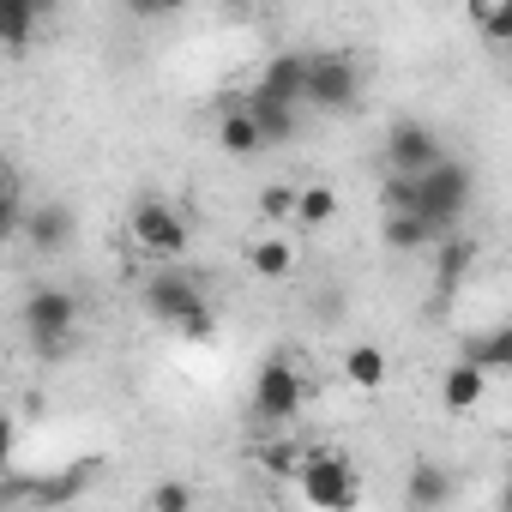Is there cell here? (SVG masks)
<instances>
[{
    "instance_id": "obj_20",
    "label": "cell",
    "mask_w": 512,
    "mask_h": 512,
    "mask_svg": "<svg viewBox=\"0 0 512 512\" xmlns=\"http://www.w3.org/2000/svg\"><path fill=\"white\" fill-rule=\"evenodd\" d=\"M247 109H253V121H260L266 145H290V139H296V127H302V109L272 103V97H247Z\"/></svg>"
},
{
    "instance_id": "obj_1",
    "label": "cell",
    "mask_w": 512,
    "mask_h": 512,
    "mask_svg": "<svg viewBox=\"0 0 512 512\" xmlns=\"http://www.w3.org/2000/svg\"><path fill=\"white\" fill-rule=\"evenodd\" d=\"M19 320H25V338H31L37 356H61V350L79 338V296L61 290V284H37V290L25 296Z\"/></svg>"
},
{
    "instance_id": "obj_6",
    "label": "cell",
    "mask_w": 512,
    "mask_h": 512,
    "mask_svg": "<svg viewBox=\"0 0 512 512\" xmlns=\"http://www.w3.org/2000/svg\"><path fill=\"white\" fill-rule=\"evenodd\" d=\"M308 103L338 115V109H356L362 103V67L350 49H326V55H308Z\"/></svg>"
},
{
    "instance_id": "obj_19",
    "label": "cell",
    "mask_w": 512,
    "mask_h": 512,
    "mask_svg": "<svg viewBox=\"0 0 512 512\" xmlns=\"http://www.w3.org/2000/svg\"><path fill=\"white\" fill-rule=\"evenodd\" d=\"M344 380L356 392H380L386 386V350L380 344H350L344 350Z\"/></svg>"
},
{
    "instance_id": "obj_16",
    "label": "cell",
    "mask_w": 512,
    "mask_h": 512,
    "mask_svg": "<svg viewBox=\"0 0 512 512\" xmlns=\"http://www.w3.org/2000/svg\"><path fill=\"white\" fill-rule=\"evenodd\" d=\"M247 272L260 278V284H284L296 272V241L290 235H260L247 247Z\"/></svg>"
},
{
    "instance_id": "obj_5",
    "label": "cell",
    "mask_w": 512,
    "mask_h": 512,
    "mask_svg": "<svg viewBox=\"0 0 512 512\" xmlns=\"http://www.w3.org/2000/svg\"><path fill=\"white\" fill-rule=\"evenodd\" d=\"M127 235H133V247H145V253H157V260H181V253L193 247V229H187V217L169 205V199H157V193H145V199H133V217H127Z\"/></svg>"
},
{
    "instance_id": "obj_14",
    "label": "cell",
    "mask_w": 512,
    "mask_h": 512,
    "mask_svg": "<svg viewBox=\"0 0 512 512\" xmlns=\"http://www.w3.org/2000/svg\"><path fill=\"white\" fill-rule=\"evenodd\" d=\"M217 145H223V157H260V151H272V145H266V133H260V121H253V109H247V103L223 109V121H217Z\"/></svg>"
},
{
    "instance_id": "obj_4",
    "label": "cell",
    "mask_w": 512,
    "mask_h": 512,
    "mask_svg": "<svg viewBox=\"0 0 512 512\" xmlns=\"http://www.w3.org/2000/svg\"><path fill=\"white\" fill-rule=\"evenodd\" d=\"M470 193H476V181H470V163H458V157H446L440 169H428L422 175V217L434 223V235L446 241V235H458V217L470 211Z\"/></svg>"
},
{
    "instance_id": "obj_3",
    "label": "cell",
    "mask_w": 512,
    "mask_h": 512,
    "mask_svg": "<svg viewBox=\"0 0 512 512\" xmlns=\"http://www.w3.org/2000/svg\"><path fill=\"white\" fill-rule=\"evenodd\" d=\"M308 404V374L290 356H272L260 374H253V422L260 428H290Z\"/></svg>"
},
{
    "instance_id": "obj_23",
    "label": "cell",
    "mask_w": 512,
    "mask_h": 512,
    "mask_svg": "<svg viewBox=\"0 0 512 512\" xmlns=\"http://www.w3.org/2000/svg\"><path fill=\"white\" fill-rule=\"evenodd\" d=\"M332 217H338V187L308 181V187H302V199H296V223H302V229H326Z\"/></svg>"
},
{
    "instance_id": "obj_15",
    "label": "cell",
    "mask_w": 512,
    "mask_h": 512,
    "mask_svg": "<svg viewBox=\"0 0 512 512\" xmlns=\"http://www.w3.org/2000/svg\"><path fill=\"white\" fill-rule=\"evenodd\" d=\"M482 398H488V374H482V368H470V362H452V368L440 374V404H446L452 416H470V410H482Z\"/></svg>"
},
{
    "instance_id": "obj_25",
    "label": "cell",
    "mask_w": 512,
    "mask_h": 512,
    "mask_svg": "<svg viewBox=\"0 0 512 512\" xmlns=\"http://www.w3.org/2000/svg\"><path fill=\"white\" fill-rule=\"evenodd\" d=\"M296 199H302V187H290V181H266V187H260V217H272V223H296Z\"/></svg>"
},
{
    "instance_id": "obj_9",
    "label": "cell",
    "mask_w": 512,
    "mask_h": 512,
    "mask_svg": "<svg viewBox=\"0 0 512 512\" xmlns=\"http://www.w3.org/2000/svg\"><path fill=\"white\" fill-rule=\"evenodd\" d=\"M73 235H79V217H73L67 199H37V205L25 211V223H19V241H25L31 253H67Z\"/></svg>"
},
{
    "instance_id": "obj_21",
    "label": "cell",
    "mask_w": 512,
    "mask_h": 512,
    "mask_svg": "<svg viewBox=\"0 0 512 512\" xmlns=\"http://www.w3.org/2000/svg\"><path fill=\"white\" fill-rule=\"evenodd\" d=\"M37 25H43V7H31V0H7V7H0V43H7L13 55L31 49V31Z\"/></svg>"
},
{
    "instance_id": "obj_7",
    "label": "cell",
    "mask_w": 512,
    "mask_h": 512,
    "mask_svg": "<svg viewBox=\"0 0 512 512\" xmlns=\"http://www.w3.org/2000/svg\"><path fill=\"white\" fill-rule=\"evenodd\" d=\"M446 163V145L434 139V127H422V121H392L386 127V175H428V169H440Z\"/></svg>"
},
{
    "instance_id": "obj_8",
    "label": "cell",
    "mask_w": 512,
    "mask_h": 512,
    "mask_svg": "<svg viewBox=\"0 0 512 512\" xmlns=\"http://www.w3.org/2000/svg\"><path fill=\"white\" fill-rule=\"evenodd\" d=\"M139 302H145V314H151V320L181 326V320H193V314L205 308V284H199L193 272H157V278H145Z\"/></svg>"
},
{
    "instance_id": "obj_18",
    "label": "cell",
    "mask_w": 512,
    "mask_h": 512,
    "mask_svg": "<svg viewBox=\"0 0 512 512\" xmlns=\"http://www.w3.org/2000/svg\"><path fill=\"white\" fill-rule=\"evenodd\" d=\"M380 241H386L392 253H434V247H440V235H434V223H428L422 211H392V217L380 223Z\"/></svg>"
},
{
    "instance_id": "obj_13",
    "label": "cell",
    "mask_w": 512,
    "mask_h": 512,
    "mask_svg": "<svg viewBox=\"0 0 512 512\" xmlns=\"http://www.w3.org/2000/svg\"><path fill=\"white\" fill-rule=\"evenodd\" d=\"M458 362L482 368L488 380H494V374H512V326H494V332H470V338L458 344Z\"/></svg>"
},
{
    "instance_id": "obj_26",
    "label": "cell",
    "mask_w": 512,
    "mask_h": 512,
    "mask_svg": "<svg viewBox=\"0 0 512 512\" xmlns=\"http://www.w3.org/2000/svg\"><path fill=\"white\" fill-rule=\"evenodd\" d=\"M380 205H386V217L392 211H416L422 205V181L416 175H386L380 181Z\"/></svg>"
},
{
    "instance_id": "obj_17",
    "label": "cell",
    "mask_w": 512,
    "mask_h": 512,
    "mask_svg": "<svg viewBox=\"0 0 512 512\" xmlns=\"http://www.w3.org/2000/svg\"><path fill=\"white\" fill-rule=\"evenodd\" d=\"M470 266H476V241L470 235H446L434 247V290L440 296H458V284L470 278Z\"/></svg>"
},
{
    "instance_id": "obj_10",
    "label": "cell",
    "mask_w": 512,
    "mask_h": 512,
    "mask_svg": "<svg viewBox=\"0 0 512 512\" xmlns=\"http://www.w3.org/2000/svg\"><path fill=\"white\" fill-rule=\"evenodd\" d=\"M253 97H272V103L302 109V103H308V55H302V49L272 55V61H266V73H260V85H253Z\"/></svg>"
},
{
    "instance_id": "obj_11",
    "label": "cell",
    "mask_w": 512,
    "mask_h": 512,
    "mask_svg": "<svg viewBox=\"0 0 512 512\" xmlns=\"http://www.w3.org/2000/svg\"><path fill=\"white\" fill-rule=\"evenodd\" d=\"M452 500V470L434 464V458H416L410 476H404V506L410 512H440Z\"/></svg>"
},
{
    "instance_id": "obj_24",
    "label": "cell",
    "mask_w": 512,
    "mask_h": 512,
    "mask_svg": "<svg viewBox=\"0 0 512 512\" xmlns=\"http://www.w3.org/2000/svg\"><path fill=\"white\" fill-rule=\"evenodd\" d=\"M145 512H199V494H193V482L163 476V482L145 494Z\"/></svg>"
},
{
    "instance_id": "obj_12",
    "label": "cell",
    "mask_w": 512,
    "mask_h": 512,
    "mask_svg": "<svg viewBox=\"0 0 512 512\" xmlns=\"http://www.w3.org/2000/svg\"><path fill=\"white\" fill-rule=\"evenodd\" d=\"M308 458H314V452H308L296 434H266L260 446H253V464H260L266 476H278V482H302Z\"/></svg>"
},
{
    "instance_id": "obj_22",
    "label": "cell",
    "mask_w": 512,
    "mask_h": 512,
    "mask_svg": "<svg viewBox=\"0 0 512 512\" xmlns=\"http://www.w3.org/2000/svg\"><path fill=\"white\" fill-rule=\"evenodd\" d=\"M470 25H476L482 43L512 49V0H476V7H470Z\"/></svg>"
},
{
    "instance_id": "obj_2",
    "label": "cell",
    "mask_w": 512,
    "mask_h": 512,
    "mask_svg": "<svg viewBox=\"0 0 512 512\" xmlns=\"http://www.w3.org/2000/svg\"><path fill=\"white\" fill-rule=\"evenodd\" d=\"M302 500L314 506V512H356L362 506V470H356V458L350 452H338V446H320L314 458H308V470H302Z\"/></svg>"
},
{
    "instance_id": "obj_27",
    "label": "cell",
    "mask_w": 512,
    "mask_h": 512,
    "mask_svg": "<svg viewBox=\"0 0 512 512\" xmlns=\"http://www.w3.org/2000/svg\"><path fill=\"white\" fill-rule=\"evenodd\" d=\"M494 506H500V512H512V470L500 476V488H494Z\"/></svg>"
}]
</instances>
